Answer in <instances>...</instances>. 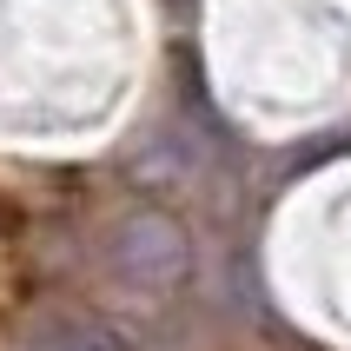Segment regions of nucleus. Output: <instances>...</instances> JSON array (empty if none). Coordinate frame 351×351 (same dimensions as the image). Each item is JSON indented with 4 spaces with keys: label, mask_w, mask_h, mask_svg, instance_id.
Here are the masks:
<instances>
[{
    "label": "nucleus",
    "mask_w": 351,
    "mask_h": 351,
    "mask_svg": "<svg viewBox=\"0 0 351 351\" xmlns=\"http://www.w3.org/2000/svg\"><path fill=\"white\" fill-rule=\"evenodd\" d=\"M106 272L126 285V292H179L186 272H193V239L186 226H173L166 213H126L106 232Z\"/></svg>",
    "instance_id": "obj_1"
},
{
    "label": "nucleus",
    "mask_w": 351,
    "mask_h": 351,
    "mask_svg": "<svg viewBox=\"0 0 351 351\" xmlns=\"http://www.w3.org/2000/svg\"><path fill=\"white\" fill-rule=\"evenodd\" d=\"M20 351H133V338L99 312H73V305H47L27 318Z\"/></svg>",
    "instance_id": "obj_2"
}]
</instances>
